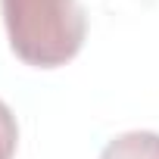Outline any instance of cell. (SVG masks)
I'll use <instances>...</instances> for the list:
<instances>
[{"label": "cell", "instance_id": "obj_1", "mask_svg": "<svg viewBox=\"0 0 159 159\" xmlns=\"http://www.w3.org/2000/svg\"><path fill=\"white\" fill-rule=\"evenodd\" d=\"M10 50L34 69H59L84 47L88 16L78 0H0Z\"/></svg>", "mask_w": 159, "mask_h": 159}, {"label": "cell", "instance_id": "obj_3", "mask_svg": "<svg viewBox=\"0 0 159 159\" xmlns=\"http://www.w3.org/2000/svg\"><path fill=\"white\" fill-rule=\"evenodd\" d=\"M16 147H19L16 116H13V109L3 100H0V159H13L16 156Z\"/></svg>", "mask_w": 159, "mask_h": 159}, {"label": "cell", "instance_id": "obj_2", "mask_svg": "<svg viewBox=\"0 0 159 159\" xmlns=\"http://www.w3.org/2000/svg\"><path fill=\"white\" fill-rule=\"evenodd\" d=\"M100 159H159V134L156 131H125L103 147Z\"/></svg>", "mask_w": 159, "mask_h": 159}]
</instances>
